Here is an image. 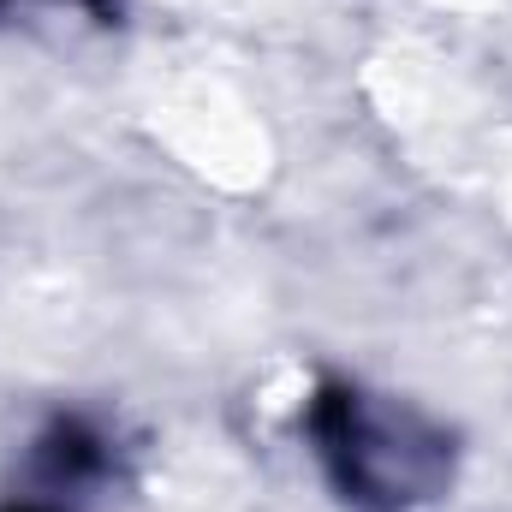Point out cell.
I'll list each match as a JSON object with an SVG mask.
<instances>
[{
	"label": "cell",
	"mask_w": 512,
	"mask_h": 512,
	"mask_svg": "<svg viewBox=\"0 0 512 512\" xmlns=\"http://www.w3.org/2000/svg\"><path fill=\"white\" fill-rule=\"evenodd\" d=\"M310 429H316V447H322L334 483L346 489V501L405 507V501H423L447 477L441 435H429L405 411L370 405L358 387H328L310 405Z\"/></svg>",
	"instance_id": "cell-1"
},
{
	"label": "cell",
	"mask_w": 512,
	"mask_h": 512,
	"mask_svg": "<svg viewBox=\"0 0 512 512\" xmlns=\"http://www.w3.org/2000/svg\"><path fill=\"white\" fill-rule=\"evenodd\" d=\"M0 512H60V507H42V501H12V507H0Z\"/></svg>",
	"instance_id": "cell-2"
}]
</instances>
